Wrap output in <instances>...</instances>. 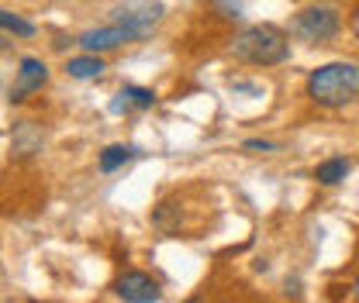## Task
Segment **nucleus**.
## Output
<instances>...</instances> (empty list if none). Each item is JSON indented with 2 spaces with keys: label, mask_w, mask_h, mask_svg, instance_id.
<instances>
[{
  "label": "nucleus",
  "mask_w": 359,
  "mask_h": 303,
  "mask_svg": "<svg viewBox=\"0 0 359 303\" xmlns=\"http://www.w3.org/2000/svg\"><path fill=\"white\" fill-rule=\"evenodd\" d=\"M135 155H138V148L135 145H121V141H114V145H107L104 152H100V159H97V166H100V173H118L121 166H128Z\"/></svg>",
  "instance_id": "6e6552de"
},
{
  "label": "nucleus",
  "mask_w": 359,
  "mask_h": 303,
  "mask_svg": "<svg viewBox=\"0 0 359 303\" xmlns=\"http://www.w3.org/2000/svg\"><path fill=\"white\" fill-rule=\"evenodd\" d=\"M304 93L311 97L318 107H346L359 97V62H325L308 73Z\"/></svg>",
  "instance_id": "f03ea898"
},
{
  "label": "nucleus",
  "mask_w": 359,
  "mask_h": 303,
  "mask_svg": "<svg viewBox=\"0 0 359 303\" xmlns=\"http://www.w3.org/2000/svg\"><path fill=\"white\" fill-rule=\"evenodd\" d=\"M0 24H4V35H18V38H35L39 35V28L32 24V21H25L21 14H14V10H0Z\"/></svg>",
  "instance_id": "9b49d317"
},
{
  "label": "nucleus",
  "mask_w": 359,
  "mask_h": 303,
  "mask_svg": "<svg viewBox=\"0 0 359 303\" xmlns=\"http://www.w3.org/2000/svg\"><path fill=\"white\" fill-rule=\"evenodd\" d=\"M222 17H242V0H215Z\"/></svg>",
  "instance_id": "ddd939ff"
},
{
  "label": "nucleus",
  "mask_w": 359,
  "mask_h": 303,
  "mask_svg": "<svg viewBox=\"0 0 359 303\" xmlns=\"http://www.w3.org/2000/svg\"><path fill=\"white\" fill-rule=\"evenodd\" d=\"M228 52L249 66H280L290 59V42L276 24H249L231 38Z\"/></svg>",
  "instance_id": "7ed1b4c3"
},
{
  "label": "nucleus",
  "mask_w": 359,
  "mask_h": 303,
  "mask_svg": "<svg viewBox=\"0 0 359 303\" xmlns=\"http://www.w3.org/2000/svg\"><path fill=\"white\" fill-rule=\"evenodd\" d=\"M45 83H48V66H45L39 55H25V59L18 62V69H14V83L7 90V100H11V104H21V100H28L32 93H39Z\"/></svg>",
  "instance_id": "423d86ee"
},
{
  "label": "nucleus",
  "mask_w": 359,
  "mask_h": 303,
  "mask_svg": "<svg viewBox=\"0 0 359 303\" xmlns=\"http://www.w3.org/2000/svg\"><path fill=\"white\" fill-rule=\"evenodd\" d=\"M39 145H42V134L32 128V121H21L14 128V152L18 155H32V152H39Z\"/></svg>",
  "instance_id": "f8f14e48"
},
{
  "label": "nucleus",
  "mask_w": 359,
  "mask_h": 303,
  "mask_svg": "<svg viewBox=\"0 0 359 303\" xmlns=\"http://www.w3.org/2000/svg\"><path fill=\"white\" fill-rule=\"evenodd\" d=\"M349 173H353V162H349V159H342V155H335V159H325V162H318L314 179H318L321 186H335V183H342V179H346Z\"/></svg>",
  "instance_id": "9d476101"
},
{
  "label": "nucleus",
  "mask_w": 359,
  "mask_h": 303,
  "mask_svg": "<svg viewBox=\"0 0 359 303\" xmlns=\"http://www.w3.org/2000/svg\"><path fill=\"white\" fill-rule=\"evenodd\" d=\"M187 303H208V300H204V297L197 293V297H190V300H187Z\"/></svg>",
  "instance_id": "2eb2a0df"
},
{
  "label": "nucleus",
  "mask_w": 359,
  "mask_h": 303,
  "mask_svg": "<svg viewBox=\"0 0 359 303\" xmlns=\"http://www.w3.org/2000/svg\"><path fill=\"white\" fill-rule=\"evenodd\" d=\"M166 7L159 0H125L111 10V21L107 24H97L87 28L76 45L90 52V55H100V52H111V48H121L128 42H142L156 31V24L163 21Z\"/></svg>",
  "instance_id": "f257e3e1"
},
{
  "label": "nucleus",
  "mask_w": 359,
  "mask_h": 303,
  "mask_svg": "<svg viewBox=\"0 0 359 303\" xmlns=\"http://www.w3.org/2000/svg\"><path fill=\"white\" fill-rule=\"evenodd\" d=\"M156 107V93L149 87H121L111 100V114H132V111H149Z\"/></svg>",
  "instance_id": "0eeeda50"
},
{
  "label": "nucleus",
  "mask_w": 359,
  "mask_h": 303,
  "mask_svg": "<svg viewBox=\"0 0 359 303\" xmlns=\"http://www.w3.org/2000/svg\"><path fill=\"white\" fill-rule=\"evenodd\" d=\"M342 31V14L328 3H308L290 17V35L304 45H325Z\"/></svg>",
  "instance_id": "20e7f679"
},
{
  "label": "nucleus",
  "mask_w": 359,
  "mask_h": 303,
  "mask_svg": "<svg viewBox=\"0 0 359 303\" xmlns=\"http://www.w3.org/2000/svg\"><path fill=\"white\" fill-rule=\"evenodd\" d=\"M353 297L359 300V276H356V283H353Z\"/></svg>",
  "instance_id": "dca6fc26"
},
{
  "label": "nucleus",
  "mask_w": 359,
  "mask_h": 303,
  "mask_svg": "<svg viewBox=\"0 0 359 303\" xmlns=\"http://www.w3.org/2000/svg\"><path fill=\"white\" fill-rule=\"evenodd\" d=\"M114 293H118V300H125V303H159L163 300L159 279H152V276L142 272V269H125V272L114 279Z\"/></svg>",
  "instance_id": "39448f33"
},
{
  "label": "nucleus",
  "mask_w": 359,
  "mask_h": 303,
  "mask_svg": "<svg viewBox=\"0 0 359 303\" xmlns=\"http://www.w3.org/2000/svg\"><path fill=\"white\" fill-rule=\"evenodd\" d=\"M242 148H245V152H276V141H266V138H245Z\"/></svg>",
  "instance_id": "4468645a"
},
{
  "label": "nucleus",
  "mask_w": 359,
  "mask_h": 303,
  "mask_svg": "<svg viewBox=\"0 0 359 303\" xmlns=\"http://www.w3.org/2000/svg\"><path fill=\"white\" fill-rule=\"evenodd\" d=\"M104 69H107V66H104V59H100V55H90V52L66 59V73H69L73 80H97Z\"/></svg>",
  "instance_id": "1a4fd4ad"
}]
</instances>
